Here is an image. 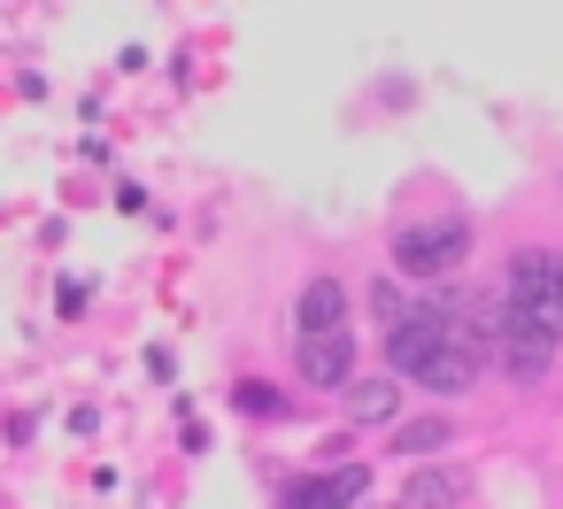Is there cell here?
<instances>
[{
    "label": "cell",
    "instance_id": "1",
    "mask_svg": "<svg viewBox=\"0 0 563 509\" xmlns=\"http://www.w3.org/2000/svg\"><path fill=\"white\" fill-rule=\"evenodd\" d=\"M486 340H494V317L478 309V294L424 286V294L386 324V363H394L401 386H424V394H471L478 370H486Z\"/></svg>",
    "mask_w": 563,
    "mask_h": 509
},
{
    "label": "cell",
    "instance_id": "2",
    "mask_svg": "<svg viewBox=\"0 0 563 509\" xmlns=\"http://www.w3.org/2000/svg\"><path fill=\"white\" fill-rule=\"evenodd\" d=\"M494 347L509 355L517 378H540L563 355V255H548V247L509 255L501 301H494Z\"/></svg>",
    "mask_w": 563,
    "mask_h": 509
},
{
    "label": "cell",
    "instance_id": "3",
    "mask_svg": "<svg viewBox=\"0 0 563 509\" xmlns=\"http://www.w3.org/2000/svg\"><path fill=\"white\" fill-rule=\"evenodd\" d=\"M463 255H471V224H463V217H432V224H409V232L394 240V263H401L409 278H424V286L448 278Z\"/></svg>",
    "mask_w": 563,
    "mask_h": 509
},
{
    "label": "cell",
    "instance_id": "4",
    "mask_svg": "<svg viewBox=\"0 0 563 509\" xmlns=\"http://www.w3.org/2000/svg\"><path fill=\"white\" fill-rule=\"evenodd\" d=\"M347 332V286L340 278H309L301 301H294V340H332Z\"/></svg>",
    "mask_w": 563,
    "mask_h": 509
},
{
    "label": "cell",
    "instance_id": "5",
    "mask_svg": "<svg viewBox=\"0 0 563 509\" xmlns=\"http://www.w3.org/2000/svg\"><path fill=\"white\" fill-rule=\"evenodd\" d=\"M301 386L317 394H347L355 386V340L332 332V340H301Z\"/></svg>",
    "mask_w": 563,
    "mask_h": 509
},
{
    "label": "cell",
    "instance_id": "6",
    "mask_svg": "<svg viewBox=\"0 0 563 509\" xmlns=\"http://www.w3.org/2000/svg\"><path fill=\"white\" fill-rule=\"evenodd\" d=\"M363 494H371V471H363V463H340V471L301 478V486L286 494V509H355Z\"/></svg>",
    "mask_w": 563,
    "mask_h": 509
},
{
    "label": "cell",
    "instance_id": "7",
    "mask_svg": "<svg viewBox=\"0 0 563 509\" xmlns=\"http://www.w3.org/2000/svg\"><path fill=\"white\" fill-rule=\"evenodd\" d=\"M394 409H401V386L394 378H355L347 386V417L355 424H394Z\"/></svg>",
    "mask_w": 563,
    "mask_h": 509
},
{
    "label": "cell",
    "instance_id": "8",
    "mask_svg": "<svg viewBox=\"0 0 563 509\" xmlns=\"http://www.w3.org/2000/svg\"><path fill=\"white\" fill-rule=\"evenodd\" d=\"M440 440H448V424H409V432H401L394 447H401V455H432Z\"/></svg>",
    "mask_w": 563,
    "mask_h": 509
},
{
    "label": "cell",
    "instance_id": "9",
    "mask_svg": "<svg viewBox=\"0 0 563 509\" xmlns=\"http://www.w3.org/2000/svg\"><path fill=\"white\" fill-rule=\"evenodd\" d=\"M448 501H455V478H440V471H432V478L417 486V509H448Z\"/></svg>",
    "mask_w": 563,
    "mask_h": 509
}]
</instances>
